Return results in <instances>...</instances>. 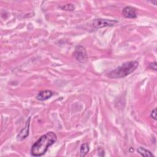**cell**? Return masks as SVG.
Masks as SVG:
<instances>
[{"instance_id":"8fae6325","label":"cell","mask_w":157,"mask_h":157,"mask_svg":"<svg viewBox=\"0 0 157 157\" xmlns=\"http://www.w3.org/2000/svg\"><path fill=\"white\" fill-rule=\"evenodd\" d=\"M148 67L155 71H156V62H153V63H151L149 64V66H148Z\"/></svg>"},{"instance_id":"30bf717a","label":"cell","mask_w":157,"mask_h":157,"mask_svg":"<svg viewBox=\"0 0 157 157\" xmlns=\"http://www.w3.org/2000/svg\"><path fill=\"white\" fill-rule=\"evenodd\" d=\"M60 8L64 10L73 11L75 9V6H74V4H73L72 3H69V4H66L60 6Z\"/></svg>"},{"instance_id":"52a82bcc","label":"cell","mask_w":157,"mask_h":157,"mask_svg":"<svg viewBox=\"0 0 157 157\" xmlns=\"http://www.w3.org/2000/svg\"><path fill=\"white\" fill-rule=\"evenodd\" d=\"M53 93L50 90H43L40 91L36 96V99L39 101H45L50 98Z\"/></svg>"},{"instance_id":"5b68a950","label":"cell","mask_w":157,"mask_h":157,"mask_svg":"<svg viewBox=\"0 0 157 157\" xmlns=\"http://www.w3.org/2000/svg\"><path fill=\"white\" fill-rule=\"evenodd\" d=\"M30 120L31 117H29L28 119L25 126L20 131V132L18 134L17 136V139L18 141L23 140L25 138H26L29 135V125H30Z\"/></svg>"},{"instance_id":"9c48e42d","label":"cell","mask_w":157,"mask_h":157,"mask_svg":"<svg viewBox=\"0 0 157 157\" xmlns=\"http://www.w3.org/2000/svg\"><path fill=\"white\" fill-rule=\"evenodd\" d=\"M89 145L88 144L86 143H85V144H83L81 147H80V156H85L87 153L89 151Z\"/></svg>"},{"instance_id":"277c9868","label":"cell","mask_w":157,"mask_h":157,"mask_svg":"<svg viewBox=\"0 0 157 157\" xmlns=\"http://www.w3.org/2000/svg\"><path fill=\"white\" fill-rule=\"evenodd\" d=\"M73 55L74 58L81 63H85L87 61L86 50L85 48L82 45L75 47Z\"/></svg>"},{"instance_id":"7a4b0ae2","label":"cell","mask_w":157,"mask_h":157,"mask_svg":"<svg viewBox=\"0 0 157 157\" xmlns=\"http://www.w3.org/2000/svg\"><path fill=\"white\" fill-rule=\"evenodd\" d=\"M139 65V63L136 60L125 62L120 66L111 71L107 74V77L113 79L124 78L134 72L138 67Z\"/></svg>"},{"instance_id":"8992f818","label":"cell","mask_w":157,"mask_h":157,"mask_svg":"<svg viewBox=\"0 0 157 157\" xmlns=\"http://www.w3.org/2000/svg\"><path fill=\"white\" fill-rule=\"evenodd\" d=\"M122 14L126 18H136L137 17L136 9L131 6L125 7L123 9Z\"/></svg>"},{"instance_id":"ba28073f","label":"cell","mask_w":157,"mask_h":157,"mask_svg":"<svg viewBox=\"0 0 157 157\" xmlns=\"http://www.w3.org/2000/svg\"><path fill=\"white\" fill-rule=\"evenodd\" d=\"M137 151L143 156H154L153 154L150 151L142 147H138V148L137 149Z\"/></svg>"},{"instance_id":"6da1fadb","label":"cell","mask_w":157,"mask_h":157,"mask_svg":"<svg viewBox=\"0 0 157 157\" xmlns=\"http://www.w3.org/2000/svg\"><path fill=\"white\" fill-rule=\"evenodd\" d=\"M57 140L56 134L52 131L47 132L42 135L32 146L31 153L34 156H40L44 155L48 148L52 145Z\"/></svg>"},{"instance_id":"7c38bea8","label":"cell","mask_w":157,"mask_h":157,"mask_svg":"<svg viewBox=\"0 0 157 157\" xmlns=\"http://www.w3.org/2000/svg\"><path fill=\"white\" fill-rule=\"evenodd\" d=\"M150 117L153 118L155 120H156V109L155 108L153 110H152V111L150 113Z\"/></svg>"},{"instance_id":"3957f363","label":"cell","mask_w":157,"mask_h":157,"mask_svg":"<svg viewBox=\"0 0 157 157\" xmlns=\"http://www.w3.org/2000/svg\"><path fill=\"white\" fill-rule=\"evenodd\" d=\"M118 23L117 20H109V19H102L97 18L93 21L92 26L96 29H99L104 28L106 26H112Z\"/></svg>"}]
</instances>
